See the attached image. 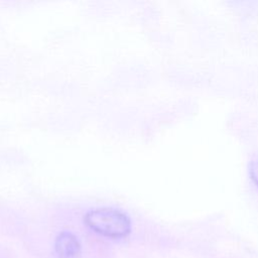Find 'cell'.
Wrapping results in <instances>:
<instances>
[{
	"mask_svg": "<svg viewBox=\"0 0 258 258\" xmlns=\"http://www.w3.org/2000/svg\"><path fill=\"white\" fill-rule=\"evenodd\" d=\"M85 223L96 233L109 238L125 237L131 229L127 215L112 208H100L88 212Z\"/></svg>",
	"mask_w": 258,
	"mask_h": 258,
	"instance_id": "1",
	"label": "cell"
},
{
	"mask_svg": "<svg viewBox=\"0 0 258 258\" xmlns=\"http://www.w3.org/2000/svg\"><path fill=\"white\" fill-rule=\"evenodd\" d=\"M55 248L59 255L64 257H71L79 253L80 243L73 234L63 232L57 237L55 242Z\"/></svg>",
	"mask_w": 258,
	"mask_h": 258,
	"instance_id": "2",
	"label": "cell"
},
{
	"mask_svg": "<svg viewBox=\"0 0 258 258\" xmlns=\"http://www.w3.org/2000/svg\"><path fill=\"white\" fill-rule=\"evenodd\" d=\"M249 174L252 181L258 187V156L251 159L249 163Z\"/></svg>",
	"mask_w": 258,
	"mask_h": 258,
	"instance_id": "3",
	"label": "cell"
}]
</instances>
